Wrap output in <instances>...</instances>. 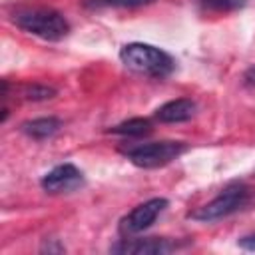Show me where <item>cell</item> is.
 Returning a JSON list of instances; mask_svg holds the SVG:
<instances>
[{
  "label": "cell",
  "mask_w": 255,
  "mask_h": 255,
  "mask_svg": "<svg viewBox=\"0 0 255 255\" xmlns=\"http://www.w3.org/2000/svg\"><path fill=\"white\" fill-rule=\"evenodd\" d=\"M60 120L58 118H36V120H30V122H24L22 126H20V129L26 133V135H30V137H34V139H44V137H50V135H54L58 129H60Z\"/></svg>",
  "instance_id": "9"
},
{
  "label": "cell",
  "mask_w": 255,
  "mask_h": 255,
  "mask_svg": "<svg viewBox=\"0 0 255 255\" xmlns=\"http://www.w3.org/2000/svg\"><path fill=\"white\" fill-rule=\"evenodd\" d=\"M175 245L167 239H122L118 245L112 247L114 253H129V255H157V253H169Z\"/></svg>",
  "instance_id": "7"
},
{
  "label": "cell",
  "mask_w": 255,
  "mask_h": 255,
  "mask_svg": "<svg viewBox=\"0 0 255 255\" xmlns=\"http://www.w3.org/2000/svg\"><path fill=\"white\" fill-rule=\"evenodd\" d=\"M197 106L193 100L189 98H177L171 102H165L163 106H159L155 110V118L163 124H179V122H187L195 116Z\"/></svg>",
  "instance_id": "8"
},
{
  "label": "cell",
  "mask_w": 255,
  "mask_h": 255,
  "mask_svg": "<svg viewBox=\"0 0 255 255\" xmlns=\"http://www.w3.org/2000/svg\"><path fill=\"white\" fill-rule=\"evenodd\" d=\"M153 0H84L86 8H135Z\"/></svg>",
  "instance_id": "12"
},
{
  "label": "cell",
  "mask_w": 255,
  "mask_h": 255,
  "mask_svg": "<svg viewBox=\"0 0 255 255\" xmlns=\"http://www.w3.org/2000/svg\"><path fill=\"white\" fill-rule=\"evenodd\" d=\"M12 22L20 30H24V32L36 36V38L48 40V42H60L70 32L68 20L58 10H52V8L20 10V12H16L12 16Z\"/></svg>",
  "instance_id": "2"
},
{
  "label": "cell",
  "mask_w": 255,
  "mask_h": 255,
  "mask_svg": "<svg viewBox=\"0 0 255 255\" xmlns=\"http://www.w3.org/2000/svg\"><path fill=\"white\" fill-rule=\"evenodd\" d=\"M243 80H245V86H249V88H255V66H251V68L245 72Z\"/></svg>",
  "instance_id": "15"
},
{
  "label": "cell",
  "mask_w": 255,
  "mask_h": 255,
  "mask_svg": "<svg viewBox=\"0 0 255 255\" xmlns=\"http://www.w3.org/2000/svg\"><path fill=\"white\" fill-rule=\"evenodd\" d=\"M120 60L126 68L149 78H167L175 70V60L165 50L143 42L126 44L120 50Z\"/></svg>",
  "instance_id": "1"
},
{
  "label": "cell",
  "mask_w": 255,
  "mask_h": 255,
  "mask_svg": "<svg viewBox=\"0 0 255 255\" xmlns=\"http://www.w3.org/2000/svg\"><path fill=\"white\" fill-rule=\"evenodd\" d=\"M165 207H167V199H163V197H153V199H147V201L139 203L126 217H122L120 233L124 237H131V235H137V233L145 231L147 227H151V223L159 217V213Z\"/></svg>",
  "instance_id": "5"
},
{
  "label": "cell",
  "mask_w": 255,
  "mask_h": 255,
  "mask_svg": "<svg viewBox=\"0 0 255 255\" xmlns=\"http://www.w3.org/2000/svg\"><path fill=\"white\" fill-rule=\"evenodd\" d=\"M199 6L209 12H229L245 6V0H199Z\"/></svg>",
  "instance_id": "13"
},
{
  "label": "cell",
  "mask_w": 255,
  "mask_h": 255,
  "mask_svg": "<svg viewBox=\"0 0 255 255\" xmlns=\"http://www.w3.org/2000/svg\"><path fill=\"white\" fill-rule=\"evenodd\" d=\"M185 151L183 141H149V143H137L124 149L128 159L143 169H155L171 163Z\"/></svg>",
  "instance_id": "4"
},
{
  "label": "cell",
  "mask_w": 255,
  "mask_h": 255,
  "mask_svg": "<svg viewBox=\"0 0 255 255\" xmlns=\"http://www.w3.org/2000/svg\"><path fill=\"white\" fill-rule=\"evenodd\" d=\"M20 94H22V100H28V102H46L56 96V90L44 84H28L20 90Z\"/></svg>",
  "instance_id": "11"
},
{
  "label": "cell",
  "mask_w": 255,
  "mask_h": 255,
  "mask_svg": "<svg viewBox=\"0 0 255 255\" xmlns=\"http://www.w3.org/2000/svg\"><path fill=\"white\" fill-rule=\"evenodd\" d=\"M239 245L243 249H249V251H255V235H247L243 239H239Z\"/></svg>",
  "instance_id": "14"
},
{
  "label": "cell",
  "mask_w": 255,
  "mask_h": 255,
  "mask_svg": "<svg viewBox=\"0 0 255 255\" xmlns=\"http://www.w3.org/2000/svg\"><path fill=\"white\" fill-rule=\"evenodd\" d=\"M110 131L118 135H126V137H141L151 131V122L147 118H131V120H126L114 126Z\"/></svg>",
  "instance_id": "10"
},
{
  "label": "cell",
  "mask_w": 255,
  "mask_h": 255,
  "mask_svg": "<svg viewBox=\"0 0 255 255\" xmlns=\"http://www.w3.org/2000/svg\"><path fill=\"white\" fill-rule=\"evenodd\" d=\"M82 181H84V175L76 165L62 163V165H56L54 169H50L42 177L40 185L46 193L56 195V193H68V191L78 189L82 185Z\"/></svg>",
  "instance_id": "6"
},
{
  "label": "cell",
  "mask_w": 255,
  "mask_h": 255,
  "mask_svg": "<svg viewBox=\"0 0 255 255\" xmlns=\"http://www.w3.org/2000/svg\"><path fill=\"white\" fill-rule=\"evenodd\" d=\"M247 201H249V187L243 183H231L209 203H205L199 209H195L193 213H189V217L195 221H201V223L217 221L221 217H227V215L239 211Z\"/></svg>",
  "instance_id": "3"
}]
</instances>
